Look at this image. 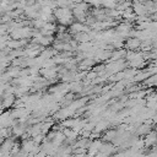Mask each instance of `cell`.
<instances>
[{"label":"cell","mask_w":157,"mask_h":157,"mask_svg":"<svg viewBox=\"0 0 157 157\" xmlns=\"http://www.w3.org/2000/svg\"><path fill=\"white\" fill-rule=\"evenodd\" d=\"M144 144H146L147 146H150V145H153V144H155V132H153V131H152L151 134H147V136H146V139H145Z\"/></svg>","instance_id":"cell-1"}]
</instances>
